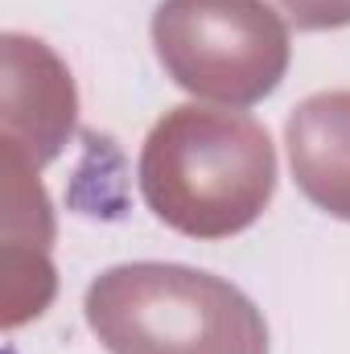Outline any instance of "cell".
I'll list each match as a JSON object with an SVG mask.
<instances>
[{
	"label": "cell",
	"instance_id": "cell-2",
	"mask_svg": "<svg viewBox=\"0 0 350 354\" xmlns=\"http://www.w3.org/2000/svg\"><path fill=\"white\" fill-rule=\"evenodd\" d=\"M87 326L111 354H268L260 309L185 264L107 268L87 288Z\"/></svg>",
	"mask_w": 350,
	"mask_h": 354
},
{
	"label": "cell",
	"instance_id": "cell-3",
	"mask_svg": "<svg viewBox=\"0 0 350 354\" xmlns=\"http://www.w3.org/2000/svg\"><path fill=\"white\" fill-rule=\"evenodd\" d=\"M153 41L177 87L235 107L272 95L288 66V29L264 0H165Z\"/></svg>",
	"mask_w": 350,
	"mask_h": 354
},
{
	"label": "cell",
	"instance_id": "cell-1",
	"mask_svg": "<svg viewBox=\"0 0 350 354\" xmlns=\"http://www.w3.org/2000/svg\"><path fill=\"white\" fill-rule=\"evenodd\" d=\"M140 189L165 227L194 239H227L248 231L272 202L276 149L252 115L185 103L149 132Z\"/></svg>",
	"mask_w": 350,
	"mask_h": 354
},
{
	"label": "cell",
	"instance_id": "cell-5",
	"mask_svg": "<svg viewBox=\"0 0 350 354\" xmlns=\"http://www.w3.org/2000/svg\"><path fill=\"white\" fill-rule=\"evenodd\" d=\"M297 29H342L350 25V0H280Z\"/></svg>",
	"mask_w": 350,
	"mask_h": 354
},
{
	"label": "cell",
	"instance_id": "cell-4",
	"mask_svg": "<svg viewBox=\"0 0 350 354\" xmlns=\"http://www.w3.org/2000/svg\"><path fill=\"white\" fill-rule=\"evenodd\" d=\"M293 177L313 206L350 223V91L305 99L284 128Z\"/></svg>",
	"mask_w": 350,
	"mask_h": 354
}]
</instances>
